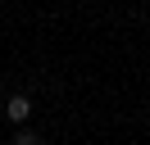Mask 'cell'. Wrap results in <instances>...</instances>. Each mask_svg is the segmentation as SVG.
Wrapping results in <instances>:
<instances>
[{"instance_id": "obj_2", "label": "cell", "mask_w": 150, "mask_h": 145, "mask_svg": "<svg viewBox=\"0 0 150 145\" xmlns=\"http://www.w3.org/2000/svg\"><path fill=\"white\" fill-rule=\"evenodd\" d=\"M9 145H41V136H37V132H28V127H18Z\"/></svg>"}, {"instance_id": "obj_1", "label": "cell", "mask_w": 150, "mask_h": 145, "mask_svg": "<svg viewBox=\"0 0 150 145\" xmlns=\"http://www.w3.org/2000/svg\"><path fill=\"white\" fill-rule=\"evenodd\" d=\"M5 118L23 127V122L32 118V100H28V95H9V100H5Z\"/></svg>"}]
</instances>
